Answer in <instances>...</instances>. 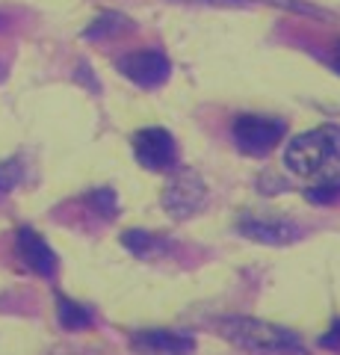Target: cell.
Here are the masks:
<instances>
[{
  "mask_svg": "<svg viewBox=\"0 0 340 355\" xmlns=\"http://www.w3.org/2000/svg\"><path fill=\"white\" fill-rule=\"evenodd\" d=\"M216 335L251 355H308L305 340L293 329L258 317H219Z\"/></svg>",
  "mask_w": 340,
  "mask_h": 355,
  "instance_id": "cell-1",
  "label": "cell"
},
{
  "mask_svg": "<svg viewBox=\"0 0 340 355\" xmlns=\"http://www.w3.org/2000/svg\"><path fill=\"white\" fill-rule=\"evenodd\" d=\"M305 198L311 205H332L340 198V175H328V178H320V184H314L305 190Z\"/></svg>",
  "mask_w": 340,
  "mask_h": 355,
  "instance_id": "cell-13",
  "label": "cell"
},
{
  "mask_svg": "<svg viewBox=\"0 0 340 355\" xmlns=\"http://www.w3.org/2000/svg\"><path fill=\"white\" fill-rule=\"evenodd\" d=\"M57 317H60V326L69 329V331H83V329H92L95 326V317L92 311L74 302V299L57 293Z\"/></svg>",
  "mask_w": 340,
  "mask_h": 355,
  "instance_id": "cell-11",
  "label": "cell"
},
{
  "mask_svg": "<svg viewBox=\"0 0 340 355\" xmlns=\"http://www.w3.org/2000/svg\"><path fill=\"white\" fill-rule=\"evenodd\" d=\"M175 3H195V6H251L255 0H175Z\"/></svg>",
  "mask_w": 340,
  "mask_h": 355,
  "instance_id": "cell-16",
  "label": "cell"
},
{
  "mask_svg": "<svg viewBox=\"0 0 340 355\" xmlns=\"http://www.w3.org/2000/svg\"><path fill=\"white\" fill-rule=\"evenodd\" d=\"M21 175H24V169H21L18 160L0 163V193H9V190H12V187L21 181Z\"/></svg>",
  "mask_w": 340,
  "mask_h": 355,
  "instance_id": "cell-15",
  "label": "cell"
},
{
  "mask_svg": "<svg viewBox=\"0 0 340 355\" xmlns=\"http://www.w3.org/2000/svg\"><path fill=\"white\" fill-rule=\"evenodd\" d=\"M204 205H207V187L199 178V172L193 169L175 172L166 181V187H163V210L178 222L195 216Z\"/></svg>",
  "mask_w": 340,
  "mask_h": 355,
  "instance_id": "cell-4",
  "label": "cell"
},
{
  "mask_svg": "<svg viewBox=\"0 0 340 355\" xmlns=\"http://www.w3.org/2000/svg\"><path fill=\"white\" fill-rule=\"evenodd\" d=\"M122 246L136 254L142 261H154V258H163L175 249V243L163 234H154V231H145V228H130L122 234Z\"/></svg>",
  "mask_w": 340,
  "mask_h": 355,
  "instance_id": "cell-10",
  "label": "cell"
},
{
  "mask_svg": "<svg viewBox=\"0 0 340 355\" xmlns=\"http://www.w3.org/2000/svg\"><path fill=\"white\" fill-rule=\"evenodd\" d=\"M86 207L95 210L101 219H113V216H118V196H116V190H109V187H98V190L86 196Z\"/></svg>",
  "mask_w": 340,
  "mask_h": 355,
  "instance_id": "cell-12",
  "label": "cell"
},
{
  "mask_svg": "<svg viewBox=\"0 0 340 355\" xmlns=\"http://www.w3.org/2000/svg\"><path fill=\"white\" fill-rule=\"evenodd\" d=\"M116 27H130V21L125 18V15H118V12H101L95 18V24L86 30V39H104V36H113L116 33Z\"/></svg>",
  "mask_w": 340,
  "mask_h": 355,
  "instance_id": "cell-14",
  "label": "cell"
},
{
  "mask_svg": "<svg viewBox=\"0 0 340 355\" xmlns=\"http://www.w3.org/2000/svg\"><path fill=\"white\" fill-rule=\"evenodd\" d=\"M118 71L139 89H157L169 80L172 62L163 51H136L118 60Z\"/></svg>",
  "mask_w": 340,
  "mask_h": 355,
  "instance_id": "cell-7",
  "label": "cell"
},
{
  "mask_svg": "<svg viewBox=\"0 0 340 355\" xmlns=\"http://www.w3.org/2000/svg\"><path fill=\"white\" fill-rule=\"evenodd\" d=\"M130 349L139 355H193L195 338L172 329H139L130 335Z\"/></svg>",
  "mask_w": 340,
  "mask_h": 355,
  "instance_id": "cell-8",
  "label": "cell"
},
{
  "mask_svg": "<svg viewBox=\"0 0 340 355\" xmlns=\"http://www.w3.org/2000/svg\"><path fill=\"white\" fill-rule=\"evenodd\" d=\"M15 249H18V258L24 261V266L30 272L42 275V279H53L60 270V261L53 249L45 243V237H39L30 225H21L18 234H15Z\"/></svg>",
  "mask_w": 340,
  "mask_h": 355,
  "instance_id": "cell-9",
  "label": "cell"
},
{
  "mask_svg": "<svg viewBox=\"0 0 340 355\" xmlns=\"http://www.w3.org/2000/svg\"><path fill=\"white\" fill-rule=\"evenodd\" d=\"M287 125L284 119L276 116H260V113H246L234 121L231 128V139L234 146L249 154V157H267V154L276 151V146L284 139Z\"/></svg>",
  "mask_w": 340,
  "mask_h": 355,
  "instance_id": "cell-3",
  "label": "cell"
},
{
  "mask_svg": "<svg viewBox=\"0 0 340 355\" xmlns=\"http://www.w3.org/2000/svg\"><path fill=\"white\" fill-rule=\"evenodd\" d=\"M332 69L340 74V42H337L334 48H332Z\"/></svg>",
  "mask_w": 340,
  "mask_h": 355,
  "instance_id": "cell-18",
  "label": "cell"
},
{
  "mask_svg": "<svg viewBox=\"0 0 340 355\" xmlns=\"http://www.w3.org/2000/svg\"><path fill=\"white\" fill-rule=\"evenodd\" d=\"M130 142L136 160L151 172H166L178 163V142L166 128H139Z\"/></svg>",
  "mask_w": 340,
  "mask_h": 355,
  "instance_id": "cell-5",
  "label": "cell"
},
{
  "mask_svg": "<svg viewBox=\"0 0 340 355\" xmlns=\"http://www.w3.org/2000/svg\"><path fill=\"white\" fill-rule=\"evenodd\" d=\"M284 166L299 178H320L340 166V128L320 125L293 137L284 148Z\"/></svg>",
  "mask_w": 340,
  "mask_h": 355,
  "instance_id": "cell-2",
  "label": "cell"
},
{
  "mask_svg": "<svg viewBox=\"0 0 340 355\" xmlns=\"http://www.w3.org/2000/svg\"><path fill=\"white\" fill-rule=\"evenodd\" d=\"M237 231L246 240L263 243V246H290V243L305 237L299 222H293L287 216H240Z\"/></svg>",
  "mask_w": 340,
  "mask_h": 355,
  "instance_id": "cell-6",
  "label": "cell"
},
{
  "mask_svg": "<svg viewBox=\"0 0 340 355\" xmlns=\"http://www.w3.org/2000/svg\"><path fill=\"white\" fill-rule=\"evenodd\" d=\"M320 343H323V347H328V349H337V347H340V320H334L332 331H328V335H323Z\"/></svg>",
  "mask_w": 340,
  "mask_h": 355,
  "instance_id": "cell-17",
  "label": "cell"
}]
</instances>
